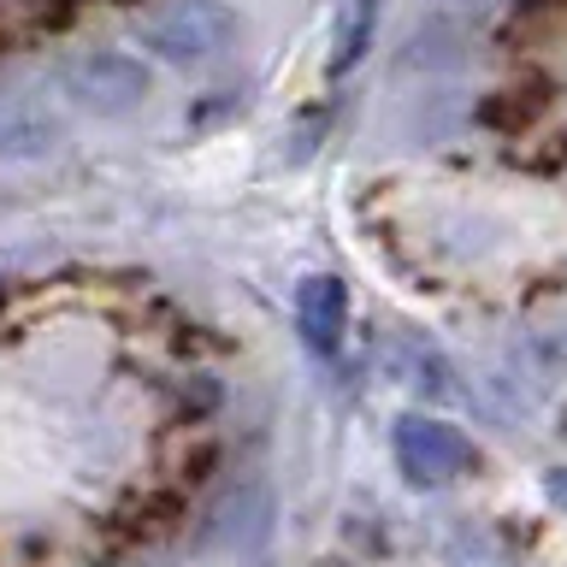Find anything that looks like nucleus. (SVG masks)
Wrapping results in <instances>:
<instances>
[{
    "label": "nucleus",
    "mask_w": 567,
    "mask_h": 567,
    "mask_svg": "<svg viewBox=\"0 0 567 567\" xmlns=\"http://www.w3.org/2000/svg\"><path fill=\"white\" fill-rule=\"evenodd\" d=\"M243 18L225 0H166L142 18V48H154L172 65H207L225 48H237Z\"/></svg>",
    "instance_id": "1"
},
{
    "label": "nucleus",
    "mask_w": 567,
    "mask_h": 567,
    "mask_svg": "<svg viewBox=\"0 0 567 567\" xmlns=\"http://www.w3.org/2000/svg\"><path fill=\"white\" fill-rule=\"evenodd\" d=\"M473 461H478V450L450 420H432V414H402L396 420V467H402L408 485H420V491L455 485Z\"/></svg>",
    "instance_id": "2"
},
{
    "label": "nucleus",
    "mask_w": 567,
    "mask_h": 567,
    "mask_svg": "<svg viewBox=\"0 0 567 567\" xmlns=\"http://www.w3.org/2000/svg\"><path fill=\"white\" fill-rule=\"evenodd\" d=\"M60 83L78 106L106 113V118L136 113L148 101V65L131 60V53H78V60H65Z\"/></svg>",
    "instance_id": "3"
},
{
    "label": "nucleus",
    "mask_w": 567,
    "mask_h": 567,
    "mask_svg": "<svg viewBox=\"0 0 567 567\" xmlns=\"http://www.w3.org/2000/svg\"><path fill=\"white\" fill-rule=\"evenodd\" d=\"M379 367H384L402 390H414V396H432V402L455 396V372H450V361H443V354L425 343L420 331H390L384 343H379Z\"/></svg>",
    "instance_id": "4"
},
{
    "label": "nucleus",
    "mask_w": 567,
    "mask_h": 567,
    "mask_svg": "<svg viewBox=\"0 0 567 567\" xmlns=\"http://www.w3.org/2000/svg\"><path fill=\"white\" fill-rule=\"evenodd\" d=\"M296 326L308 337V349L331 354L343 343V326H349V284L337 272H319V278H301L296 290Z\"/></svg>",
    "instance_id": "5"
},
{
    "label": "nucleus",
    "mask_w": 567,
    "mask_h": 567,
    "mask_svg": "<svg viewBox=\"0 0 567 567\" xmlns=\"http://www.w3.org/2000/svg\"><path fill=\"white\" fill-rule=\"evenodd\" d=\"M60 142V118L35 101L0 95V159H42Z\"/></svg>",
    "instance_id": "6"
},
{
    "label": "nucleus",
    "mask_w": 567,
    "mask_h": 567,
    "mask_svg": "<svg viewBox=\"0 0 567 567\" xmlns=\"http://www.w3.org/2000/svg\"><path fill=\"white\" fill-rule=\"evenodd\" d=\"M372 35H379V0H349L343 18H337V35H331V78H349L367 60Z\"/></svg>",
    "instance_id": "7"
},
{
    "label": "nucleus",
    "mask_w": 567,
    "mask_h": 567,
    "mask_svg": "<svg viewBox=\"0 0 567 567\" xmlns=\"http://www.w3.org/2000/svg\"><path fill=\"white\" fill-rule=\"evenodd\" d=\"M544 491H549V503H561V508H567V467L549 473V478H544Z\"/></svg>",
    "instance_id": "8"
}]
</instances>
